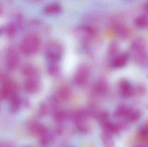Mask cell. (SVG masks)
Returning a JSON list of instances; mask_svg holds the SVG:
<instances>
[{"mask_svg":"<svg viewBox=\"0 0 148 147\" xmlns=\"http://www.w3.org/2000/svg\"><path fill=\"white\" fill-rule=\"evenodd\" d=\"M135 25L139 28H144L148 26V18L144 15L138 16L135 20Z\"/></svg>","mask_w":148,"mask_h":147,"instance_id":"44dd1931","label":"cell"},{"mask_svg":"<svg viewBox=\"0 0 148 147\" xmlns=\"http://www.w3.org/2000/svg\"><path fill=\"white\" fill-rule=\"evenodd\" d=\"M6 34L8 36H13L16 33V28L14 25L13 24H9L6 28Z\"/></svg>","mask_w":148,"mask_h":147,"instance_id":"83f0119b","label":"cell"},{"mask_svg":"<svg viewBox=\"0 0 148 147\" xmlns=\"http://www.w3.org/2000/svg\"><path fill=\"white\" fill-rule=\"evenodd\" d=\"M134 95L140 96H144L147 91L146 87L142 84L137 85L136 87H134Z\"/></svg>","mask_w":148,"mask_h":147,"instance_id":"4316f807","label":"cell"},{"mask_svg":"<svg viewBox=\"0 0 148 147\" xmlns=\"http://www.w3.org/2000/svg\"><path fill=\"white\" fill-rule=\"evenodd\" d=\"M75 37L78 40L88 42L96 37L97 32L93 27L87 25L77 26L74 30Z\"/></svg>","mask_w":148,"mask_h":147,"instance_id":"3957f363","label":"cell"},{"mask_svg":"<svg viewBox=\"0 0 148 147\" xmlns=\"http://www.w3.org/2000/svg\"><path fill=\"white\" fill-rule=\"evenodd\" d=\"M131 48L135 58L147 53L146 42L142 39H138L134 41L131 45Z\"/></svg>","mask_w":148,"mask_h":147,"instance_id":"ba28073f","label":"cell"},{"mask_svg":"<svg viewBox=\"0 0 148 147\" xmlns=\"http://www.w3.org/2000/svg\"><path fill=\"white\" fill-rule=\"evenodd\" d=\"M41 41L38 35L30 33L23 38L20 45L21 51L26 55L36 54L40 50Z\"/></svg>","mask_w":148,"mask_h":147,"instance_id":"6da1fadb","label":"cell"},{"mask_svg":"<svg viewBox=\"0 0 148 147\" xmlns=\"http://www.w3.org/2000/svg\"><path fill=\"white\" fill-rule=\"evenodd\" d=\"M128 122H129L127 120H121L116 124L120 129H127L129 126Z\"/></svg>","mask_w":148,"mask_h":147,"instance_id":"f1b7e54d","label":"cell"},{"mask_svg":"<svg viewBox=\"0 0 148 147\" xmlns=\"http://www.w3.org/2000/svg\"><path fill=\"white\" fill-rule=\"evenodd\" d=\"M102 142L105 147H114V142L113 135L108 132L103 131L101 135Z\"/></svg>","mask_w":148,"mask_h":147,"instance_id":"e0dca14e","label":"cell"},{"mask_svg":"<svg viewBox=\"0 0 148 147\" xmlns=\"http://www.w3.org/2000/svg\"><path fill=\"white\" fill-rule=\"evenodd\" d=\"M63 53V46L60 43L54 41L49 42L45 49V55L47 63L60 64Z\"/></svg>","mask_w":148,"mask_h":147,"instance_id":"7a4b0ae2","label":"cell"},{"mask_svg":"<svg viewBox=\"0 0 148 147\" xmlns=\"http://www.w3.org/2000/svg\"><path fill=\"white\" fill-rule=\"evenodd\" d=\"M0 11H1V9H0Z\"/></svg>","mask_w":148,"mask_h":147,"instance_id":"d6a6232c","label":"cell"},{"mask_svg":"<svg viewBox=\"0 0 148 147\" xmlns=\"http://www.w3.org/2000/svg\"><path fill=\"white\" fill-rule=\"evenodd\" d=\"M119 49V45L117 42L113 41L110 43L109 47L108 54L109 56L112 58V59L118 55Z\"/></svg>","mask_w":148,"mask_h":147,"instance_id":"7402d4cb","label":"cell"},{"mask_svg":"<svg viewBox=\"0 0 148 147\" xmlns=\"http://www.w3.org/2000/svg\"><path fill=\"white\" fill-rule=\"evenodd\" d=\"M63 7L58 3H52L47 4L43 7V13L47 15L53 16L60 14L63 12Z\"/></svg>","mask_w":148,"mask_h":147,"instance_id":"9c48e42d","label":"cell"},{"mask_svg":"<svg viewBox=\"0 0 148 147\" xmlns=\"http://www.w3.org/2000/svg\"><path fill=\"white\" fill-rule=\"evenodd\" d=\"M132 110L133 109L127 105L124 104L120 105L116 109L114 116L117 118H125L126 119Z\"/></svg>","mask_w":148,"mask_h":147,"instance_id":"5bb4252c","label":"cell"},{"mask_svg":"<svg viewBox=\"0 0 148 147\" xmlns=\"http://www.w3.org/2000/svg\"><path fill=\"white\" fill-rule=\"evenodd\" d=\"M113 30L116 36L121 39H127L129 35L128 29L122 24H116L114 26Z\"/></svg>","mask_w":148,"mask_h":147,"instance_id":"4fadbf2b","label":"cell"},{"mask_svg":"<svg viewBox=\"0 0 148 147\" xmlns=\"http://www.w3.org/2000/svg\"><path fill=\"white\" fill-rule=\"evenodd\" d=\"M47 70L49 75L52 77H57L61 72L60 66L58 63H47Z\"/></svg>","mask_w":148,"mask_h":147,"instance_id":"ac0fdd59","label":"cell"},{"mask_svg":"<svg viewBox=\"0 0 148 147\" xmlns=\"http://www.w3.org/2000/svg\"><path fill=\"white\" fill-rule=\"evenodd\" d=\"M141 117V113L138 110H132L130 113L126 120L129 122H135L139 120Z\"/></svg>","mask_w":148,"mask_h":147,"instance_id":"cb8c5ba5","label":"cell"},{"mask_svg":"<svg viewBox=\"0 0 148 147\" xmlns=\"http://www.w3.org/2000/svg\"><path fill=\"white\" fill-rule=\"evenodd\" d=\"M71 95V90L69 87L64 86L60 88L59 96L62 100H67L70 97Z\"/></svg>","mask_w":148,"mask_h":147,"instance_id":"603a6c76","label":"cell"},{"mask_svg":"<svg viewBox=\"0 0 148 147\" xmlns=\"http://www.w3.org/2000/svg\"></svg>","mask_w":148,"mask_h":147,"instance_id":"e575fe53","label":"cell"},{"mask_svg":"<svg viewBox=\"0 0 148 147\" xmlns=\"http://www.w3.org/2000/svg\"><path fill=\"white\" fill-rule=\"evenodd\" d=\"M94 92L98 95H105L109 90V85L108 82L103 79H98L93 86Z\"/></svg>","mask_w":148,"mask_h":147,"instance_id":"30bf717a","label":"cell"},{"mask_svg":"<svg viewBox=\"0 0 148 147\" xmlns=\"http://www.w3.org/2000/svg\"><path fill=\"white\" fill-rule=\"evenodd\" d=\"M138 135L143 140H148V122L143 124L138 130Z\"/></svg>","mask_w":148,"mask_h":147,"instance_id":"d4e9b609","label":"cell"},{"mask_svg":"<svg viewBox=\"0 0 148 147\" xmlns=\"http://www.w3.org/2000/svg\"><path fill=\"white\" fill-rule=\"evenodd\" d=\"M1 29L0 28V33H1Z\"/></svg>","mask_w":148,"mask_h":147,"instance_id":"1f68e13d","label":"cell"},{"mask_svg":"<svg viewBox=\"0 0 148 147\" xmlns=\"http://www.w3.org/2000/svg\"><path fill=\"white\" fill-rule=\"evenodd\" d=\"M143 9H144V10L145 12L148 13V2L144 5Z\"/></svg>","mask_w":148,"mask_h":147,"instance_id":"4dcf8cb0","label":"cell"},{"mask_svg":"<svg viewBox=\"0 0 148 147\" xmlns=\"http://www.w3.org/2000/svg\"><path fill=\"white\" fill-rule=\"evenodd\" d=\"M5 65L10 70H14L18 66L19 58L18 54L13 48H9L7 51L5 58Z\"/></svg>","mask_w":148,"mask_h":147,"instance_id":"5b68a950","label":"cell"},{"mask_svg":"<svg viewBox=\"0 0 148 147\" xmlns=\"http://www.w3.org/2000/svg\"><path fill=\"white\" fill-rule=\"evenodd\" d=\"M101 125L103 129V131L108 132L112 135L117 134L121 130L117 124L110 122L109 120Z\"/></svg>","mask_w":148,"mask_h":147,"instance_id":"2e32d148","label":"cell"},{"mask_svg":"<svg viewBox=\"0 0 148 147\" xmlns=\"http://www.w3.org/2000/svg\"><path fill=\"white\" fill-rule=\"evenodd\" d=\"M129 58V55L127 53L118 54L112 59V66L115 68H121L126 65Z\"/></svg>","mask_w":148,"mask_h":147,"instance_id":"8fae6325","label":"cell"},{"mask_svg":"<svg viewBox=\"0 0 148 147\" xmlns=\"http://www.w3.org/2000/svg\"></svg>","mask_w":148,"mask_h":147,"instance_id":"836d02e7","label":"cell"},{"mask_svg":"<svg viewBox=\"0 0 148 147\" xmlns=\"http://www.w3.org/2000/svg\"><path fill=\"white\" fill-rule=\"evenodd\" d=\"M133 147H148L147 143H138Z\"/></svg>","mask_w":148,"mask_h":147,"instance_id":"f546056e","label":"cell"},{"mask_svg":"<svg viewBox=\"0 0 148 147\" xmlns=\"http://www.w3.org/2000/svg\"><path fill=\"white\" fill-rule=\"evenodd\" d=\"M70 114L64 110H58L54 114V118L56 122L62 123L70 118Z\"/></svg>","mask_w":148,"mask_h":147,"instance_id":"ffe728a7","label":"cell"},{"mask_svg":"<svg viewBox=\"0 0 148 147\" xmlns=\"http://www.w3.org/2000/svg\"><path fill=\"white\" fill-rule=\"evenodd\" d=\"M23 75L27 79H39L40 80V73L36 68L34 66H29L24 68L23 70Z\"/></svg>","mask_w":148,"mask_h":147,"instance_id":"9a60e30c","label":"cell"},{"mask_svg":"<svg viewBox=\"0 0 148 147\" xmlns=\"http://www.w3.org/2000/svg\"><path fill=\"white\" fill-rule=\"evenodd\" d=\"M27 129L29 133L33 135L40 137L48 131L47 127L42 124L36 122L29 123L28 124Z\"/></svg>","mask_w":148,"mask_h":147,"instance_id":"8992f818","label":"cell"},{"mask_svg":"<svg viewBox=\"0 0 148 147\" xmlns=\"http://www.w3.org/2000/svg\"><path fill=\"white\" fill-rule=\"evenodd\" d=\"M90 70L87 65L82 64L77 66L74 76V82L78 86L85 85L88 81Z\"/></svg>","mask_w":148,"mask_h":147,"instance_id":"277c9868","label":"cell"},{"mask_svg":"<svg viewBox=\"0 0 148 147\" xmlns=\"http://www.w3.org/2000/svg\"><path fill=\"white\" fill-rule=\"evenodd\" d=\"M40 82L39 79H27L24 84L25 90L28 93H35L40 88Z\"/></svg>","mask_w":148,"mask_h":147,"instance_id":"7c38bea8","label":"cell"},{"mask_svg":"<svg viewBox=\"0 0 148 147\" xmlns=\"http://www.w3.org/2000/svg\"><path fill=\"white\" fill-rule=\"evenodd\" d=\"M40 138V142L42 145H48L52 142L53 140V136L48 131Z\"/></svg>","mask_w":148,"mask_h":147,"instance_id":"484cf974","label":"cell"},{"mask_svg":"<svg viewBox=\"0 0 148 147\" xmlns=\"http://www.w3.org/2000/svg\"><path fill=\"white\" fill-rule=\"evenodd\" d=\"M120 93L126 98L131 97L134 95V87L127 80H122L119 84Z\"/></svg>","mask_w":148,"mask_h":147,"instance_id":"52a82bcc","label":"cell"},{"mask_svg":"<svg viewBox=\"0 0 148 147\" xmlns=\"http://www.w3.org/2000/svg\"><path fill=\"white\" fill-rule=\"evenodd\" d=\"M10 110L13 113L17 112L21 108L22 101L21 98L16 95L10 98Z\"/></svg>","mask_w":148,"mask_h":147,"instance_id":"d6986e66","label":"cell"}]
</instances>
